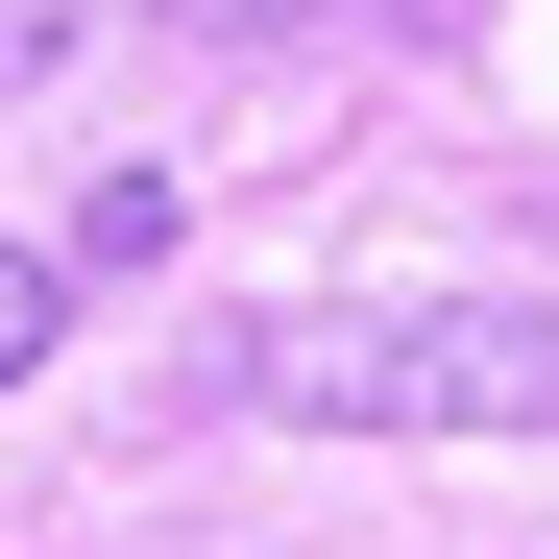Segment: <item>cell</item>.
Returning <instances> with one entry per match:
<instances>
[{"label":"cell","instance_id":"cell-1","mask_svg":"<svg viewBox=\"0 0 559 559\" xmlns=\"http://www.w3.org/2000/svg\"><path fill=\"white\" fill-rule=\"evenodd\" d=\"M293 438H559V317L535 293H414V317H267L219 365Z\"/></svg>","mask_w":559,"mask_h":559},{"label":"cell","instance_id":"cell-2","mask_svg":"<svg viewBox=\"0 0 559 559\" xmlns=\"http://www.w3.org/2000/svg\"><path fill=\"white\" fill-rule=\"evenodd\" d=\"M49 341H73V267H25V243H0V390H25Z\"/></svg>","mask_w":559,"mask_h":559},{"label":"cell","instance_id":"cell-3","mask_svg":"<svg viewBox=\"0 0 559 559\" xmlns=\"http://www.w3.org/2000/svg\"><path fill=\"white\" fill-rule=\"evenodd\" d=\"M146 25H219V49H267V25H341V0H146Z\"/></svg>","mask_w":559,"mask_h":559}]
</instances>
